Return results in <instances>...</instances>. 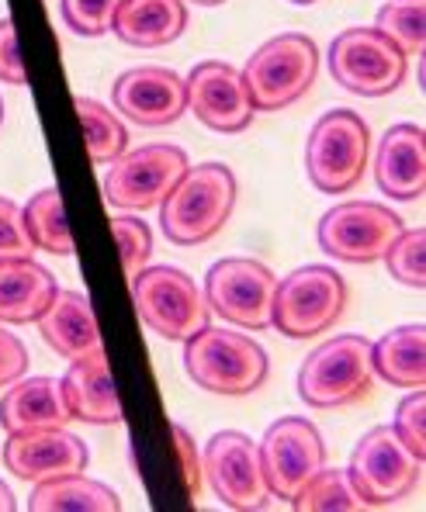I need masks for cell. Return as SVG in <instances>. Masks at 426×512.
<instances>
[{"mask_svg": "<svg viewBox=\"0 0 426 512\" xmlns=\"http://www.w3.org/2000/svg\"><path fill=\"white\" fill-rule=\"evenodd\" d=\"M91 450L80 436L59 429H28V433H7L4 464L21 481H49L59 474L87 471Z\"/></svg>", "mask_w": 426, "mask_h": 512, "instance_id": "e0dca14e", "label": "cell"}, {"mask_svg": "<svg viewBox=\"0 0 426 512\" xmlns=\"http://www.w3.org/2000/svg\"><path fill=\"white\" fill-rule=\"evenodd\" d=\"M184 87H188V111L212 132L236 135L253 125V115H257L253 97L243 84V73L229 63H219V59L198 63Z\"/></svg>", "mask_w": 426, "mask_h": 512, "instance_id": "9a60e30c", "label": "cell"}, {"mask_svg": "<svg viewBox=\"0 0 426 512\" xmlns=\"http://www.w3.org/2000/svg\"><path fill=\"white\" fill-rule=\"evenodd\" d=\"M319 77V49L309 35L284 32L274 35L246 59L243 84L257 111H281L302 101Z\"/></svg>", "mask_w": 426, "mask_h": 512, "instance_id": "277c9868", "label": "cell"}, {"mask_svg": "<svg viewBox=\"0 0 426 512\" xmlns=\"http://www.w3.org/2000/svg\"><path fill=\"white\" fill-rule=\"evenodd\" d=\"M330 73L357 97L395 94L409 77V56L378 28H343L330 45Z\"/></svg>", "mask_w": 426, "mask_h": 512, "instance_id": "ba28073f", "label": "cell"}, {"mask_svg": "<svg viewBox=\"0 0 426 512\" xmlns=\"http://www.w3.org/2000/svg\"><path fill=\"white\" fill-rule=\"evenodd\" d=\"M132 301H136L142 326L174 343L191 340L212 319L205 291L194 284V277L177 267H167V263L142 267L132 277Z\"/></svg>", "mask_w": 426, "mask_h": 512, "instance_id": "5b68a950", "label": "cell"}, {"mask_svg": "<svg viewBox=\"0 0 426 512\" xmlns=\"http://www.w3.org/2000/svg\"><path fill=\"white\" fill-rule=\"evenodd\" d=\"M32 250H35V243L25 229V212H21L11 198L0 194V260L32 256Z\"/></svg>", "mask_w": 426, "mask_h": 512, "instance_id": "836d02e7", "label": "cell"}, {"mask_svg": "<svg viewBox=\"0 0 426 512\" xmlns=\"http://www.w3.org/2000/svg\"><path fill=\"white\" fill-rule=\"evenodd\" d=\"M188 4V0H184ZM191 4H201V7H219V4H226V0H191Z\"/></svg>", "mask_w": 426, "mask_h": 512, "instance_id": "f35d334b", "label": "cell"}, {"mask_svg": "<svg viewBox=\"0 0 426 512\" xmlns=\"http://www.w3.org/2000/svg\"><path fill=\"white\" fill-rule=\"evenodd\" d=\"M73 108H77L80 125H84L87 153H91L94 163H101V167L104 163H115L129 149V128H125V122L115 111H108L101 101L84 94L73 101Z\"/></svg>", "mask_w": 426, "mask_h": 512, "instance_id": "4316f807", "label": "cell"}, {"mask_svg": "<svg viewBox=\"0 0 426 512\" xmlns=\"http://www.w3.org/2000/svg\"><path fill=\"white\" fill-rule=\"evenodd\" d=\"M406 229L402 218L375 201H343L316 225L319 250L343 263H375L385 256L395 236Z\"/></svg>", "mask_w": 426, "mask_h": 512, "instance_id": "5bb4252c", "label": "cell"}, {"mask_svg": "<svg viewBox=\"0 0 426 512\" xmlns=\"http://www.w3.org/2000/svg\"><path fill=\"white\" fill-rule=\"evenodd\" d=\"M21 212H25V229L32 236L35 250H46L52 256H73V232L63 215V198H59L56 187L32 194V201Z\"/></svg>", "mask_w": 426, "mask_h": 512, "instance_id": "484cf974", "label": "cell"}, {"mask_svg": "<svg viewBox=\"0 0 426 512\" xmlns=\"http://www.w3.org/2000/svg\"><path fill=\"white\" fill-rule=\"evenodd\" d=\"M56 277L32 256L0 260V326H28L56 298Z\"/></svg>", "mask_w": 426, "mask_h": 512, "instance_id": "7402d4cb", "label": "cell"}, {"mask_svg": "<svg viewBox=\"0 0 426 512\" xmlns=\"http://www.w3.org/2000/svg\"><path fill=\"white\" fill-rule=\"evenodd\" d=\"M201 478L226 509L257 512L271 502V488L260 464V447L239 429H222L201 454Z\"/></svg>", "mask_w": 426, "mask_h": 512, "instance_id": "7c38bea8", "label": "cell"}, {"mask_svg": "<svg viewBox=\"0 0 426 512\" xmlns=\"http://www.w3.org/2000/svg\"><path fill=\"white\" fill-rule=\"evenodd\" d=\"M392 429L399 433V440L406 443L413 454H420L426 461V391L413 388L395 409V423Z\"/></svg>", "mask_w": 426, "mask_h": 512, "instance_id": "d6a6232c", "label": "cell"}, {"mask_svg": "<svg viewBox=\"0 0 426 512\" xmlns=\"http://www.w3.org/2000/svg\"><path fill=\"white\" fill-rule=\"evenodd\" d=\"M375 384L371 340L364 336H333L305 357L298 371V395L312 409H343L361 402Z\"/></svg>", "mask_w": 426, "mask_h": 512, "instance_id": "8992f818", "label": "cell"}, {"mask_svg": "<svg viewBox=\"0 0 426 512\" xmlns=\"http://www.w3.org/2000/svg\"><path fill=\"white\" fill-rule=\"evenodd\" d=\"M347 474L361 492V499L368 502V509L395 506V502L409 499L416 492L423 474V457L413 454L392 426H375L354 447Z\"/></svg>", "mask_w": 426, "mask_h": 512, "instance_id": "9c48e42d", "label": "cell"}, {"mask_svg": "<svg viewBox=\"0 0 426 512\" xmlns=\"http://www.w3.org/2000/svg\"><path fill=\"white\" fill-rule=\"evenodd\" d=\"M375 184L395 201H416L426 191V132L413 122L392 125L378 142Z\"/></svg>", "mask_w": 426, "mask_h": 512, "instance_id": "ac0fdd59", "label": "cell"}, {"mask_svg": "<svg viewBox=\"0 0 426 512\" xmlns=\"http://www.w3.org/2000/svg\"><path fill=\"white\" fill-rule=\"evenodd\" d=\"M278 277L253 256H226L212 263L205 277V301L219 319L250 333H264L274 319Z\"/></svg>", "mask_w": 426, "mask_h": 512, "instance_id": "30bf717a", "label": "cell"}, {"mask_svg": "<svg viewBox=\"0 0 426 512\" xmlns=\"http://www.w3.org/2000/svg\"><path fill=\"white\" fill-rule=\"evenodd\" d=\"M0 122H4V101H0Z\"/></svg>", "mask_w": 426, "mask_h": 512, "instance_id": "60d3db41", "label": "cell"}, {"mask_svg": "<svg viewBox=\"0 0 426 512\" xmlns=\"http://www.w3.org/2000/svg\"><path fill=\"white\" fill-rule=\"evenodd\" d=\"M59 381H63V395L73 419H80L87 426H115L125 419L104 350L70 360V371Z\"/></svg>", "mask_w": 426, "mask_h": 512, "instance_id": "d6986e66", "label": "cell"}, {"mask_svg": "<svg viewBox=\"0 0 426 512\" xmlns=\"http://www.w3.org/2000/svg\"><path fill=\"white\" fill-rule=\"evenodd\" d=\"M371 160V128L357 111L333 108L319 115L305 146V173L319 194H347L361 184Z\"/></svg>", "mask_w": 426, "mask_h": 512, "instance_id": "3957f363", "label": "cell"}, {"mask_svg": "<svg viewBox=\"0 0 426 512\" xmlns=\"http://www.w3.org/2000/svg\"><path fill=\"white\" fill-rule=\"evenodd\" d=\"M170 433H174L177 461H181L184 481H188V495H198V488H201V457H198V447H194L191 433L181 423L170 426Z\"/></svg>", "mask_w": 426, "mask_h": 512, "instance_id": "8d00e7d4", "label": "cell"}, {"mask_svg": "<svg viewBox=\"0 0 426 512\" xmlns=\"http://www.w3.org/2000/svg\"><path fill=\"white\" fill-rule=\"evenodd\" d=\"M347 308V281L333 267L309 263V267L291 270L274 291V319L288 340H312L340 322Z\"/></svg>", "mask_w": 426, "mask_h": 512, "instance_id": "52a82bcc", "label": "cell"}, {"mask_svg": "<svg viewBox=\"0 0 426 512\" xmlns=\"http://www.w3.org/2000/svg\"><path fill=\"white\" fill-rule=\"evenodd\" d=\"M188 153L170 142H153V146L125 149L111 170L104 173V201L122 212H146V208L163 205L177 180L188 173Z\"/></svg>", "mask_w": 426, "mask_h": 512, "instance_id": "8fae6325", "label": "cell"}, {"mask_svg": "<svg viewBox=\"0 0 426 512\" xmlns=\"http://www.w3.org/2000/svg\"><path fill=\"white\" fill-rule=\"evenodd\" d=\"M32 512H118L122 499L108 485L80 474H59L49 481H35L28 495Z\"/></svg>", "mask_w": 426, "mask_h": 512, "instance_id": "d4e9b609", "label": "cell"}, {"mask_svg": "<svg viewBox=\"0 0 426 512\" xmlns=\"http://www.w3.org/2000/svg\"><path fill=\"white\" fill-rule=\"evenodd\" d=\"M122 0H63V21L70 32L84 35V39H101L111 32Z\"/></svg>", "mask_w": 426, "mask_h": 512, "instance_id": "1f68e13d", "label": "cell"}, {"mask_svg": "<svg viewBox=\"0 0 426 512\" xmlns=\"http://www.w3.org/2000/svg\"><path fill=\"white\" fill-rule=\"evenodd\" d=\"M291 4H302L305 7V4H316V0H291Z\"/></svg>", "mask_w": 426, "mask_h": 512, "instance_id": "ab89813d", "label": "cell"}, {"mask_svg": "<svg viewBox=\"0 0 426 512\" xmlns=\"http://www.w3.org/2000/svg\"><path fill=\"white\" fill-rule=\"evenodd\" d=\"M28 371V350L25 343L18 340L14 333H7L4 326H0V388H7V384H14L18 378H25Z\"/></svg>", "mask_w": 426, "mask_h": 512, "instance_id": "d590c367", "label": "cell"}, {"mask_svg": "<svg viewBox=\"0 0 426 512\" xmlns=\"http://www.w3.org/2000/svg\"><path fill=\"white\" fill-rule=\"evenodd\" d=\"M111 232H115L118 253H122L125 277L132 281V277L149 263V256H153V232H149V225L136 215L111 218Z\"/></svg>", "mask_w": 426, "mask_h": 512, "instance_id": "4dcf8cb0", "label": "cell"}, {"mask_svg": "<svg viewBox=\"0 0 426 512\" xmlns=\"http://www.w3.org/2000/svg\"><path fill=\"white\" fill-rule=\"evenodd\" d=\"M381 260L388 263V274L413 291L426 288V229H402L395 243L388 246Z\"/></svg>", "mask_w": 426, "mask_h": 512, "instance_id": "f546056e", "label": "cell"}, {"mask_svg": "<svg viewBox=\"0 0 426 512\" xmlns=\"http://www.w3.org/2000/svg\"><path fill=\"white\" fill-rule=\"evenodd\" d=\"M371 367L381 381L395 388H423L426 384V326L409 322L378 343H371Z\"/></svg>", "mask_w": 426, "mask_h": 512, "instance_id": "cb8c5ba5", "label": "cell"}, {"mask_svg": "<svg viewBox=\"0 0 426 512\" xmlns=\"http://www.w3.org/2000/svg\"><path fill=\"white\" fill-rule=\"evenodd\" d=\"M236 208V177L222 163L188 167L160 205L163 236L174 246H198L219 236Z\"/></svg>", "mask_w": 426, "mask_h": 512, "instance_id": "6da1fadb", "label": "cell"}, {"mask_svg": "<svg viewBox=\"0 0 426 512\" xmlns=\"http://www.w3.org/2000/svg\"><path fill=\"white\" fill-rule=\"evenodd\" d=\"M70 405L59 378H28L7 384L0 398V426L7 433H28V429H59L70 423Z\"/></svg>", "mask_w": 426, "mask_h": 512, "instance_id": "44dd1931", "label": "cell"}, {"mask_svg": "<svg viewBox=\"0 0 426 512\" xmlns=\"http://www.w3.org/2000/svg\"><path fill=\"white\" fill-rule=\"evenodd\" d=\"M39 333L63 360H80L101 350V326L84 291H56L39 315Z\"/></svg>", "mask_w": 426, "mask_h": 512, "instance_id": "ffe728a7", "label": "cell"}, {"mask_svg": "<svg viewBox=\"0 0 426 512\" xmlns=\"http://www.w3.org/2000/svg\"><path fill=\"white\" fill-rule=\"evenodd\" d=\"M375 28L388 35L406 56H423L426 49V0H388L378 11Z\"/></svg>", "mask_w": 426, "mask_h": 512, "instance_id": "f1b7e54d", "label": "cell"}, {"mask_svg": "<svg viewBox=\"0 0 426 512\" xmlns=\"http://www.w3.org/2000/svg\"><path fill=\"white\" fill-rule=\"evenodd\" d=\"M291 509L298 512H361L368 509V502L361 499V492L354 488L350 474L343 468H323L316 478H309V485L291 499Z\"/></svg>", "mask_w": 426, "mask_h": 512, "instance_id": "83f0119b", "label": "cell"}, {"mask_svg": "<svg viewBox=\"0 0 426 512\" xmlns=\"http://www.w3.org/2000/svg\"><path fill=\"white\" fill-rule=\"evenodd\" d=\"M188 28V4L184 0H122L111 32L136 49H160L177 42Z\"/></svg>", "mask_w": 426, "mask_h": 512, "instance_id": "603a6c76", "label": "cell"}, {"mask_svg": "<svg viewBox=\"0 0 426 512\" xmlns=\"http://www.w3.org/2000/svg\"><path fill=\"white\" fill-rule=\"evenodd\" d=\"M0 84L28 87V70L18 49V28L11 18H0Z\"/></svg>", "mask_w": 426, "mask_h": 512, "instance_id": "e575fe53", "label": "cell"}, {"mask_svg": "<svg viewBox=\"0 0 426 512\" xmlns=\"http://www.w3.org/2000/svg\"><path fill=\"white\" fill-rule=\"evenodd\" d=\"M184 367L198 388L212 395L243 398L264 388L271 374L267 350L246 333L233 329H198L191 340H184Z\"/></svg>", "mask_w": 426, "mask_h": 512, "instance_id": "7a4b0ae2", "label": "cell"}, {"mask_svg": "<svg viewBox=\"0 0 426 512\" xmlns=\"http://www.w3.org/2000/svg\"><path fill=\"white\" fill-rule=\"evenodd\" d=\"M14 509H18V499H14L11 488L0 481V512H14Z\"/></svg>", "mask_w": 426, "mask_h": 512, "instance_id": "74e56055", "label": "cell"}, {"mask_svg": "<svg viewBox=\"0 0 426 512\" xmlns=\"http://www.w3.org/2000/svg\"><path fill=\"white\" fill-rule=\"evenodd\" d=\"M260 447V464L271 488V499L291 502L309 478H316L326 468V443L316 423L302 416H284L264 433Z\"/></svg>", "mask_w": 426, "mask_h": 512, "instance_id": "4fadbf2b", "label": "cell"}, {"mask_svg": "<svg viewBox=\"0 0 426 512\" xmlns=\"http://www.w3.org/2000/svg\"><path fill=\"white\" fill-rule=\"evenodd\" d=\"M111 101L129 122L142 128H167L181 122V115L188 111V87L181 73L167 66H136L115 80Z\"/></svg>", "mask_w": 426, "mask_h": 512, "instance_id": "2e32d148", "label": "cell"}]
</instances>
